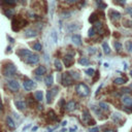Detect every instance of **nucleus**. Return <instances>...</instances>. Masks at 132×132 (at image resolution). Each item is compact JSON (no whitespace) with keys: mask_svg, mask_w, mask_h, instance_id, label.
<instances>
[{"mask_svg":"<svg viewBox=\"0 0 132 132\" xmlns=\"http://www.w3.org/2000/svg\"><path fill=\"white\" fill-rule=\"evenodd\" d=\"M83 121L85 123H89L91 121V116H90V113H89V112L87 110H85L83 112Z\"/></svg>","mask_w":132,"mask_h":132,"instance_id":"obj_16","label":"nucleus"},{"mask_svg":"<svg viewBox=\"0 0 132 132\" xmlns=\"http://www.w3.org/2000/svg\"><path fill=\"white\" fill-rule=\"evenodd\" d=\"M37 129H38V127H37V126H35V127H33V128H32V132H34V131H36Z\"/></svg>","mask_w":132,"mask_h":132,"instance_id":"obj_47","label":"nucleus"},{"mask_svg":"<svg viewBox=\"0 0 132 132\" xmlns=\"http://www.w3.org/2000/svg\"><path fill=\"white\" fill-rule=\"evenodd\" d=\"M95 52H96V50H95L94 48H89V53H90L91 55H93V54H95Z\"/></svg>","mask_w":132,"mask_h":132,"instance_id":"obj_44","label":"nucleus"},{"mask_svg":"<svg viewBox=\"0 0 132 132\" xmlns=\"http://www.w3.org/2000/svg\"><path fill=\"white\" fill-rule=\"evenodd\" d=\"M102 48H103V52H104V54H106V55L111 54V49H110V47H108V44L106 42L102 43Z\"/></svg>","mask_w":132,"mask_h":132,"instance_id":"obj_23","label":"nucleus"},{"mask_svg":"<svg viewBox=\"0 0 132 132\" xmlns=\"http://www.w3.org/2000/svg\"><path fill=\"white\" fill-rule=\"evenodd\" d=\"M75 106H76V103L74 102L73 100H71V101L67 102L66 104H65V110L67 112H72V111L75 110Z\"/></svg>","mask_w":132,"mask_h":132,"instance_id":"obj_10","label":"nucleus"},{"mask_svg":"<svg viewBox=\"0 0 132 132\" xmlns=\"http://www.w3.org/2000/svg\"><path fill=\"white\" fill-rule=\"evenodd\" d=\"M41 49H42V45H41V43H40V42L36 41L35 43L33 44V50H35V51L39 52V51H41Z\"/></svg>","mask_w":132,"mask_h":132,"instance_id":"obj_28","label":"nucleus"},{"mask_svg":"<svg viewBox=\"0 0 132 132\" xmlns=\"http://www.w3.org/2000/svg\"><path fill=\"white\" fill-rule=\"evenodd\" d=\"M113 83L117 84V85H123V84H125V79L122 77H118V78H114Z\"/></svg>","mask_w":132,"mask_h":132,"instance_id":"obj_30","label":"nucleus"},{"mask_svg":"<svg viewBox=\"0 0 132 132\" xmlns=\"http://www.w3.org/2000/svg\"><path fill=\"white\" fill-rule=\"evenodd\" d=\"M113 47H114V49H116L117 51H121L122 50V43L121 42H119V41H114L113 42Z\"/></svg>","mask_w":132,"mask_h":132,"instance_id":"obj_31","label":"nucleus"},{"mask_svg":"<svg viewBox=\"0 0 132 132\" xmlns=\"http://www.w3.org/2000/svg\"><path fill=\"white\" fill-rule=\"evenodd\" d=\"M6 124H7V126L10 128V129H15L16 128V123H15V121L13 120V118L11 117H6Z\"/></svg>","mask_w":132,"mask_h":132,"instance_id":"obj_15","label":"nucleus"},{"mask_svg":"<svg viewBox=\"0 0 132 132\" xmlns=\"http://www.w3.org/2000/svg\"><path fill=\"white\" fill-rule=\"evenodd\" d=\"M126 11H127V14L130 17H132V7H127V8H126Z\"/></svg>","mask_w":132,"mask_h":132,"instance_id":"obj_43","label":"nucleus"},{"mask_svg":"<svg viewBox=\"0 0 132 132\" xmlns=\"http://www.w3.org/2000/svg\"><path fill=\"white\" fill-rule=\"evenodd\" d=\"M58 92H59V88L58 87H54V88H52L51 90H49L47 92V102L51 103L52 101H53L54 97L58 94Z\"/></svg>","mask_w":132,"mask_h":132,"instance_id":"obj_4","label":"nucleus"},{"mask_svg":"<svg viewBox=\"0 0 132 132\" xmlns=\"http://www.w3.org/2000/svg\"><path fill=\"white\" fill-rule=\"evenodd\" d=\"M111 17H112V19L114 21H119L120 19H121V14L119 13V11H116V10H112L111 11Z\"/></svg>","mask_w":132,"mask_h":132,"instance_id":"obj_17","label":"nucleus"},{"mask_svg":"<svg viewBox=\"0 0 132 132\" xmlns=\"http://www.w3.org/2000/svg\"><path fill=\"white\" fill-rule=\"evenodd\" d=\"M121 119H122V116H121V114H120L119 113H114L113 114V121L116 122V123H118Z\"/></svg>","mask_w":132,"mask_h":132,"instance_id":"obj_26","label":"nucleus"},{"mask_svg":"<svg viewBox=\"0 0 132 132\" xmlns=\"http://www.w3.org/2000/svg\"><path fill=\"white\" fill-rule=\"evenodd\" d=\"M1 111H2V110H1V108H0V112H1Z\"/></svg>","mask_w":132,"mask_h":132,"instance_id":"obj_52","label":"nucleus"},{"mask_svg":"<svg viewBox=\"0 0 132 132\" xmlns=\"http://www.w3.org/2000/svg\"><path fill=\"white\" fill-rule=\"evenodd\" d=\"M44 83H45V85H47L48 87L52 86V85H53V83H54V76L52 75V74H50V75H48V76H45Z\"/></svg>","mask_w":132,"mask_h":132,"instance_id":"obj_18","label":"nucleus"},{"mask_svg":"<svg viewBox=\"0 0 132 132\" xmlns=\"http://www.w3.org/2000/svg\"><path fill=\"white\" fill-rule=\"evenodd\" d=\"M131 88H132V84H131Z\"/></svg>","mask_w":132,"mask_h":132,"instance_id":"obj_53","label":"nucleus"},{"mask_svg":"<svg viewBox=\"0 0 132 132\" xmlns=\"http://www.w3.org/2000/svg\"><path fill=\"white\" fill-rule=\"evenodd\" d=\"M34 96H35V99L37 101H42L43 99V93H42V91H36L35 93H34Z\"/></svg>","mask_w":132,"mask_h":132,"instance_id":"obj_22","label":"nucleus"},{"mask_svg":"<svg viewBox=\"0 0 132 132\" xmlns=\"http://www.w3.org/2000/svg\"><path fill=\"white\" fill-rule=\"evenodd\" d=\"M48 116H49V118H50L51 121H58V117H57V114L55 113V112H54L53 110L49 111Z\"/></svg>","mask_w":132,"mask_h":132,"instance_id":"obj_20","label":"nucleus"},{"mask_svg":"<svg viewBox=\"0 0 132 132\" xmlns=\"http://www.w3.org/2000/svg\"><path fill=\"white\" fill-rule=\"evenodd\" d=\"M90 132H99V128L98 127H94V128H91Z\"/></svg>","mask_w":132,"mask_h":132,"instance_id":"obj_45","label":"nucleus"},{"mask_svg":"<svg viewBox=\"0 0 132 132\" xmlns=\"http://www.w3.org/2000/svg\"><path fill=\"white\" fill-rule=\"evenodd\" d=\"M7 38H8V39H9V40H10V42H14V39H13V38H10L9 36H7Z\"/></svg>","mask_w":132,"mask_h":132,"instance_id":"obj_49","label":"nucleus"},{"mask_svg":"<svg viewBox=\"0 0 132 132\" xmlns=\"http://www.w3.org/2000/svg\"><path fill=\"white\" fill-rule=\"evenodd\" d=\"M30 54H32V53H31L29 50H26V49H22V50H20V51L18 52V55H19L20 57H22V58L24 59V60H25Z\"/></svg>","mask_w":132,"mask_h":132,"instance_id":"obj_11","label":"nucleus"},{"mask_svg":"<svg viewBox=\"0 0 132 132\" xmlns=\"http://www.w3.org/2000/svg\"><path fill=\"white\" fill-rule=\"evenodd\" d=\"M96 21H97V15L94 13V14H92V15L90 16V18H89V22H90V23H92V24H95Z\"/></svg>","mask_w":132,"mask_h":132,"instance_id":"obj_29","label":"nucleus"},{"mask_svg":"<svg viewBox=\"0 0 132 132\" xmlns=\"http://www.w3.org/2000/svg\"><path fill=\"white\" fill-rule=\"evenodd\" d=\"M122 102L124 103L125 105H127V106L132 105V97H129V96H124L123 98H122Z\"/></svg>","mask_w":132,"mask_h":132,"instance_id":"obj_19","label":"nucleus"},{"mask_svg":"<svg viewBox=\"0 0 132 132\" xmlns=\"http://www.w3.org/2000/svg\"><path fill=\"white\" fill-rule=\"evenodd\" d=\"M123 24H124V26H125V27H128V28H130V27H132V21L125 20V21L123 22Z\"/></svg>","mask_w":132,"mask_h":132,"instance_id":"obj_35","label":"nucleus"},{"mask_svg":"<svg viewBox=\"0 0 132 132\" xmlns=\"http://www.w3.org/2000/svg\"><path fill=\"white\" fill-rule=\"evenodd\" d=\"M95 32H96V30L94 29V28H91V29L89 30V33H88V35H89L90 37H93V36L95 35Z\"/></svg>","mask_w":132,"mask_h":132,"instance_id":"obj_36","label":"nucleus"},{"mask_svg":"<svg viewBox=\"0 0 132 132\" xmlns=\"http://www.w3.org/2000/svg\"><path fill=\"white\" fill-rule=\"evenodd\" d=\"M78 1H81V0H66V3L67 4H69V5H71V4H74V3H76V2H78Z\"/></svg>","mask_w":132,"mask_h":132,"instance_id":"obj_38","label":"nucleus"},{"mask_svg":"<svg viewBox=\"0 0 132 132\" xmlns=\"http://www.w3.org/2000/svg\"><path fill=\"white\" fill-rule=\"evenodd\" d=\"M63 62H64V64L66 67H70L72 64H73V62H74V59H73V56L72 55H66L64 57V59H63Z\"/></svg>","mask_w":132,"mask_h":132,"instance_id":"obj_7","label":"nucleus"},{"mask_svg":"<svg viewBox=\"0 0 132 132\" xmlns=\"http://www.w3.org/2000/svg\"><path fill=\"white\" fill-rule=\"evenodd\" d=\"M78 62H79V64L83 65V66H86V65H89L90 64V61H89L88 58H81Z\"/></svg>","mask_w":132,"mask_h":132,"instance_id":"obj_25","label":"nucleus"},{"mask_svg":"<svg viewBox=\"0 0 132 132\" xmlns=\"http://www.w3.org/2000/svg\"><path fill=\"white\" fill-rule=\"evenodd\" d=\"M73 83V78L70 75V72H65L62 74V84L65 87H68V86L72 85Z\"/></svg>","mask_w":132,"mask_h":132,"instance_id":"obj_3","label":"nucleus"},{"mask_svg":"<svg viewBox=\"0 0 132 132\" xmlns=\"http://www.w3.org/2000/svg\"><path fill=\"white\" fill-rule=\"evenodd\" d=\"M85 72L87 73L89 76H93L94 74H95V70L93 69V68H88V69H86V70H85Z\"/></svg>","mask_w":132,"mask_h":132,"instance_id":"obj_32","label":"nucleus"},{"mask_svg":"<svg viewBox=\"0 0 132 132\" xmlns=\"http://www.w3.org/2000/svg\"><path fill=\"white\" fill-rule=\"evenodd\" d=\"M66 124H67V122H66V121H64V122H63V123H62V125H63V126H65Z\"/></svg>","mask_w":132,"mask_h":132,"instance_id":"obj_50","label":"nucleus"},{"mask_svg":"<svg viewBox=\"0 0 132 132\" xmlns=\"http://www.w3.org/2000/svg\"><path fill=\"white\" fill-rule=\"evenodd\" d=\"M121 91H122V93H125V94H130V93H131V91H130L129 88H124V89H122Z\"/></svg>","mask_w":132,"mask_h":132,"instance_id":"obj_40","label":"nucleus"},{"mask_svg":"<svg viewBox=\"0 0 132 132\" xmlns=\"http://www.w3.org/2000/svg\"><path fill=\"white\" fill-rule=\"evenodd\" d=\"M4 14L6 17H8V18H11V17L14 16V10L13 9H9V10H5L4 11Z\"/></svg>","mask_w":132,"mask_h":132,"instance_id":"obj_34","label":"nucleus"},{"mask_svg":"<svg viewBox=\"0 0 132 132\" xmlns=\"http://www.w3.org/2000/svg\"><path fill=\"white\" fill-rule=\"evenodd\" d=\"M130 75L132 76V69H131V71H130Z\"/></svg>","mask_w":132,"mask_h":132,"instance_id":"obj_51","label":"nucleus"},{"mask_svg":"<svg viewBox=\"0 0 132 132\" xmlns=\"http://www.w3.org/2000/svg\"><path fill=\"white\" fill-rule=\"evenodd\" d=\"M15 105H16V107L18 108V110H20V111H24L25 108H26V103H25L24 101H21V100H17V101L15 102Z\"/></svg>","mask_w":132,"mask_h":132,"instance_id":"obj_13","label":"nucleus"},{"mask_svg":"<svg viewBox=\"0 0 132 132\" xmlns=\"http://www.w3.org/2000/svg\"><path fill=\"white\" fill-rule=\"evenodd\" d=\"M35 86H36V84L33 81H31V79H26V81L23 83V87H24V89L26 91H31L33 88H35Z\"/></svg>","mask_w":132,"mask_h":132,"instance_id":"obj_6","label":"nucleus"},{"mask_svg":"<svg viewBox=\"0 0 132 132\" xmlns=\"http://www.w3.org/2000/svg\"><path fill=\"white\" fill-rule=\"evenodd\" d=\"M70 75H71V77L72 78H74V79H78L79 78V74L77 73V72H70Z\"/></svg>","mask_w":132,"mask_h":132,"instance_id":"obj_37","label":"nucleus"},{"mask_svg":"<svg viewBox=\"0 0 132 132\" xmlns=\"http://www.w3.org/2000/svg\"><path fill=\"white\" fill-rule=\"evenodd\" d=\"M25 61H26V63H28V64L34 65V64H37V63L39 62V57L37 55H35V54H30L25 59Z\"/></svg>","mask_w":132,"mask_h":132,"instance_id":"obj_5","label":"nucleus"},{"mask_svg":"<svg viewBox=\"0 0 132 132\" xmlns=\"http://www.w3.org/2000/svg\"><path fill=\"white\" fill-rule=\"evenodd\" d=\"M36 35H37L36 31H34V30H32V29H29V30H27V31L25 32V36H26L27 38H30V37H35Z\"/></svg>","mask_w":132,"mask_h":132,"instance_id":"obj_21","label":"nucleus"},{"mask_svg":"<svg viewBox=\"0 0 132 132\" xmlns=\"http://www.w3.org/2000/svg\"><path fill=\"white\" fill-rule=\"evenodd\" d=\"M99 106H100V108L102 111H108V105L106 104V103H104V102H100Z\"/></svg>","mask_w":132,"mask_h":132,"instance_id":"obj_33","label":"nucleus"},{"mask_svg":"<svg viewBox=\"0 0 132 132\" xmlns=\"http://www.w3.org/2000/svg\"><path fill=\"white\" fill-rule=\"evenodd\" d=\"M55 67L57 68V70H58V71H61L62 70L63 66H62V63H61L60 60H58V59L55 60Z\"/></svg>","mask_w":132,"mask_h":132,"instance_id":"obj_24","label":"nucleus"},{"mask_svg":"<svg viewBox=\"0 0 132 132\" xmlns=\"http://www.w3.org/2000/svg\"><path fill=\"white\" fill-rule=\"evenodd\" d=\"M79 26H77V24H68L67 25V31L68 32H74V31H77L79 29Z\"/></svg>","mask_w":132,"mask_h":132,"instance_id":"obj_14","label":"nucleus"},{"mask_svg":"<svg viewBox=\"0 0 132 132\" xmlns=\"http://www.w3.org/2000/svg\"><path fill=\"white\" fill-rule=\"evenodd\" d=\"M126 45H127V50L129 52H132V41H127Z\"/></svg>","mask_w":132,"mask_h":132,"instance_id":"obj_39","label":"nucleus"},{"mask_svg":"<svg viewBox=\"0 0 132 132\" xmlns=\"http://www.w3.org/2000/svg\"><path fill=\"white\" fill-rule=\"evenodd\" d=\"M51 37H52V39H53V42H54V43H56L57 41H58V34H57V32H56L55 30L52 31Z\"/></svg>","mask_w":132,"mask_h":132,"instance_id":"obj_27","label":"nucleus"},{"mask_svg":"<svg viewBox=\"0 0 132 132\" xmlns=\"http://www.w3.org/2000/svg\"><path fill=\"white\" fill-rule=\"evenodd\" d=\"M8 88L11 90V91H18L20 89V85L17 81H14V79H11V81H8Z\"/></svg>","mask_w":132,"mask_h":132,"instance_id":"obj_8","label":"nucleus"},{"mask_svg":"<svg viewBox=\"0 0 132 132\" xmlns=\"http://www.w3.org/2000/svg\"><path fill=\"white\" fill-rule=\"evenodd\" d=\"M76 92H77V94L85 97V96H88L90 94V89L86 84L81 83L76 86Z\"/></svg>","mask_w":132,"mask_h":132,"instance_id":"obj_1","label":"nucleus"},{"mask_svg":"<svg viewBox=\"0 0 132 132\" xmlns=\"http://www.w3.org/2000/svg\"><path fill=\"white\" fill-rule=\"evenodd\" d=\"M104 132H117V131L113 130V129H105Z\"/></svg>","mask_w":132,"mask_h":132,"instance_id":"obj_46","label":"nucleus"},{"mask_svg":"<svg viewBox=\"0 0 132 132\" xmlns=\"http://www.w3.org/2000/svg\"><path fill=\"white\" fill-rule=\"evenodd\" d=\"M45 72H47V68L44 66H38L34 71L36 75H43V74H45Z\"/></svg>","mask_w":132,"mask_h":132,"instance_id":"obj_12","label":"nucleus"},{"mask_svg":"<svg viewBox=\"0 0 132 132\" xmlns=\"http://www.w3.org/2000/svg\"><path fill=\"white\" fill-rule=\"evenodd\" d=\"M71 40L75 45H82V37L79 34H73L71 37Z\"/></svg>","mask_w":132,"mask_h":132,"instance_id":"obj_9","label":"nucleus"},{"mask_svg":"<svg viewBox=\"0 0 132 132\" xmlns=\"http://www.w3.org/2000/svg\"><path fill=\"white\" fill-rule=\"evenodd\" d=\"M114 2H117V3L120 4V5H125L126 0H114Z\"/></svg>","mask_w":132,"mask_h":132,"instance_id":"obj_41","label":"nucleus"},{"mask_svg":"<svg viewBox=\"0 0 132 132\" xmlns=\"http://www.w3.org/2000/svg\"><path fill=\"white\" fill-rule=\"evenodd\" d=\"M29 127H30V125H27V126H26V127H25L24 129H23V130H24V131H25V130H27V129H28V128H29Z\"/></svg>","mask_w":132,"mask_h":132,"instance_id":"obj_48","label":"nucleus"},{"mask_svg":"<svg viewBox=\"0 0 132 132\" xmlns=\"http://www.w3.org/2000/svg\"><path fill=\"white\" fill-rule=\"evenodd\" d=\"M4 2L9 4V5H11V4H15L16 3V0H4Z\"/></svg>","mask_w":132,"mask_h":132,"instance_id":"obj_42","label":"nucleus"},{"mask_svg":"<svg viewBox=\"0 0 132 132\" xmlns=\"http://www.w3.org/2000/svg\"><path fill=\"white\" fill-rule=\"evenodd\" d=\"M17 72V67L14 64H7L3 69V75L5 76H13Z\"/></svg>","mask_w":132,"mask_h":132,"instance_id":"obj_2","label":"nucleus"}]
</instances>
